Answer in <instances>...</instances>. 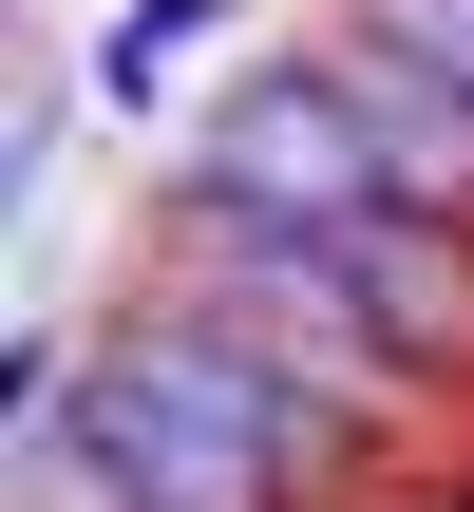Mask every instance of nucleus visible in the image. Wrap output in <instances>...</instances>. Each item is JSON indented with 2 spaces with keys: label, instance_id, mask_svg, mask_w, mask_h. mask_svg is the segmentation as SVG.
I'll return each instance as SVG.
<instances>
[{
  "label": "nucleus",
  "instance_id": "f257e3e1",
  "mask_svg": "<svg viewBox=\"0 0 474 512\" xmlns=\"http://www.w3.org/2000/svg\"><path fill=\"white\" fill-rule=\"evenodd\" d=\"M171 190H209V209H266V228H361V209H399V171H380V133L342 114V76H323V38H266L209 114H190V171Z\"/></svg>",
  "mask_w": 474,
  "mask_h": 512
},
{
  "label": "nucleus",
  "instance_id": "f03ea898",
  "mask_svg": "<svg viewBox=\"0 0 474 512\" xmlns=\"http://www.w3.org/2000/svg\"><path fill=\"white\" fill-rule=\"evenodd\" d=\"M304 38H323V76H342V114L380 133V171H399V209H474V95H456V76H437V57H418L399 19H361V0H342V19H304Z\"/></svg>",
  "mask_w": 474,
  "mask_h": 512
},
{
  "label": "nucleus",
  "instance_id": "7ed1b4c3",
  "mask_svg": "<svg viewBox=\"0 0 474 512\" xmlns=\"http://www.w3.org/2000/svg\"><path fill=\"white\" fill-rule=\"evenodd\" d=\"M342 285L380 304V342L418 380H474V209H361L342 228Z\"/></svg>",
  "mask_w": 474,
  "mask_h": 512
},
{
  "label": "nucleus",
  "instance_id": "20e7f679",
  "mask_svg": "<svg viewBox=\"0 0 474 512\" xmlns=\"http://www.w3.org/2000/svg\"><path fill=\"white\" fill-rule=\"evenodd\" d=\"M228 19H247V0H133V19L95 38V76H76V95H95V114H152V95H171V76H190Z\"/></svg>",
  "mask_w": 474,
  "mask_h": 512
},
{
  "label": "nucleus",
  "instance_id": "39448f33",
  "mask_svg": "<svg viewBox=\"0 0 474 512\" xmlns=\"http://www.w3.org/2000/svg\"><path fill=\"white\" fill-rule=\"evenodd\" d=\"M361 19H399V38H418V57L474 95V0H361Z\"/></svg>",
  "mask_w": 474,
  "mask_h": 512
}]
</instances>
